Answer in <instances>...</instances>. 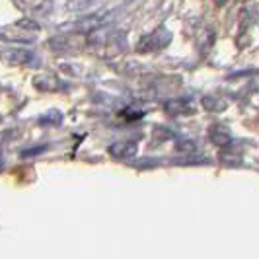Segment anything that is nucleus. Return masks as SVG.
<instances>
[{"label":"nucleus","mask_w":259,"mask_h":259,"mask_svg":"<svg viewBox=\"0 0 259 259\" xmlns=\"http://www.w3.org/2000/svg\"><path fill=\"white\" fill-rule=\"evenodd\" d=\"M39 24L31 18H24L20 22H16L14 26L6 27L4 29V35L10 39V41H31V39L37 35Z\"/></svg>","instance_id":"1"},{"label":"nucleus","mask_w":259,"mask_h":259,"mask_svg":"<svg viewBox=\"0 0 259 259\" xmlns=\"http://www.w3.org/2000/svg\"><path fill=\"white\" fill-rule=\"evenodd\" d=\"M195 148H197V144L193 141H182V143H178V150L182 154H195Z\"/></svg>","instance_id":"12"},{"label":"nucleus","mask_w":259,"mask_h":259,"mask_svg":"<svg viewBox=\"0 0 259 259\" xmlns=\"http://www.w3.org/2000/svg\"><path fill=\"white\" fill-rule=\"evenodd\" d=\"M166 111L168 113H174V115H185V113H191V104L183 98H178V100H169L166 104Z\"/></svg>","instance_id":"7"},{"label":"nucleus","mask_w":259,"mask_h":259,"mask_svg":"<svg viewBox=\"0 0 259 259\" xmlns=\"http://www.w3.org/2000/svg\"><path fill=\"white\" fill-rule=\"evenodd\" d=\"M208 139H210V143L217 144V146H228V144L232 143V135H230V131L226 129L224 125H214V127H210L208 129Z\"/></svg>","instance_id":"5"},{"label":"nucleus","mask_w":259,"mask_h":259,"mask_svg":"<svg viewBox=\"0 0 259 259\" xmlns=\"http://www.w3.org/2000/svg\"><path fill=\"white\" fill-rule=\"evenodd\" d=\"M0 61L12 66L37 65L35 53H31L29 49H24V47H6V49H0Z\"/></svg>","instance_id":"2"},{"label":"nucleus","mask_w":259,"mask_h":259,"mask_svg":"<svg viewBox=\"0 0 259 259\" xmlns=\"http://www.w3.org/2000/svg\"><path fill=\"white\" fill-rule=\"evenodd\" d=\"M203 107L207 109V111H214V113H221L226 109V102L219 98V96H205L203 98Z\"/></svg>","instance_id":"9"},{"label":"nucleus","mask_w":259,"mask_h":259,"mask_svg":"<svg viewBox=\"0 0 259 259\" xmlns=\"http://www.w3.org/2000/svg\"><path fill=\"white\" fill-rule=\"evenodd\" d=\"M16 6L27 10L29 16H35V14H37V16H47L49 10H53L51 2H18Z\"/></svg>","instance_id":"6"},{"label":"nucleus","mask_w":259,"mask_h":259,"mask_svg":"<svg viewBox=\"0 0 259 259\" xmlns=\"http://www.w3.org/2000/svg\"><path fill=\"white\" fill-rule=\"evenodd\" d=\"M0 121H2V117H0Z\"/></svg>","instance_id":"15"},{"label":"nucleus","mask_w":259,"mask_h":259,"mask_svg":"<svg viewBox=\"0 0 259 259\" xmlns=\"http://www.w3.org/2000/svg\"><path fill=\"white\" fill-rule=\"evenodd\" d=\"M107 152L115 160H131L139 152V144L135 143V141H117V143L109 144Z\"/></svg>","instance_id":"4"},{"label":"nucleus","mask_w":259,"mask_h":259,"mask_svg":"<svg viewBox=\"0 0 259 259\" xmlns=\"http://www.w3.org/2000/svg\"><path fill=\"white\" fill-rule=\"evenodd\" d=\"M33 84H35V88H39V90L43 92H53L57 90V88H61V82L55 76H51V74H39L33 80Z\"/></svg>","instance_id":"8"},{"label":"nucleus","mask_w":259,"mask_h":259,"mask_svg":"<svg viewBox=\"0 0 259 259\" xmlns=\"http://www.w3.org/2000/svg\"><path fill=\"white\" fill-rule=\"evenodd\" d=\"M39 123L45 125V127H47V125H55V127H57V125L63 123V115H61L57 109H53V111H49V113H45V115L39 117Z\"/></svg>","instance_id":"10"},{"label":"nucleus","mask_w":259,"mask_h":259,"mask_svg":"<svg viewBox=\"0 0 259 259\" xmlns=\"http://www.w3.org/2000/svg\"><path fill=\"white\" fill-rule=\"evenodd\" d=\"M98 6H100L98 2H70V4H68V8L80 10V12H84V10H88V8H98Z\"/></svg>","instance_id":"13"},{"label":"nucleus","mask_w":259,"mask_h":259,"mask_svg":"<svg viewBox=\"0 0 259 259\" xmlns=\"http://www.w3.org/2000/svg\"><path fill=\"white\" fill-rule=\"evenodd\" d=\"M47 150V144H39V146H33V148H26L22 150V158H33V156L43 154Z\"/></svg>","instance_id":"11"},{"label":"nucleus","mask_w":259,"mask_h":259,"mask_svg":"<svg viewBox=\"0 0 259 259\" xmlns=\"http://www.w3.org/2000/svg\"><path fill=\"white\" fill-rule=\"evenodd\" d=\"M0 166H2V156H0Z\"/></svg>","instance_id":"14"},{"label":"nucleus","mask_w":259,"mask_h":259,"mask_svg":"<svg viewBox=\"0 0 259 259\" xmlns=\"http://www.w3.org/2000/svg\"><path fill=\"white\" fill-rule=\"evenodd\" d=\"M169 41H171V33H169L166 27H158V29H154L152 33H148L146 37L141 39V43H139V51L141 53L158 51V49L168 47Z\"/></svg>","instance_id":"3"}]
</instances>
